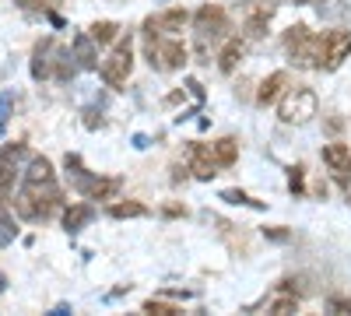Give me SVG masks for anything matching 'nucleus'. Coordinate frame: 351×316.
I'll use <instances>...</instances> for the list:
<instances>
[{"label":"nucleus","instance_id":"13","mask_svg":"<svg viewBox=\"0 0 351 316\" xmlns=\"http://www.w3.org/2000/svg\"><path fill=\"white\" fill-rule=\"evenodd\" d=\"M288 88V74L285 71H274L271 77H263L260 81V88H256V106H271L278 102V95Z\"/></svg>","mask_w":351,"mask_h":316},{"label":"nucleus","instance_id":"2","mask_svg":"<svg viewBox=\"0 0 351 316\" xmlns=\"http://www.w3.org/2000/svg\"><path fill=\"white\" fill-rule=\"evenodd\" d=\"M144 53H148V64L155 71H180L190 56L183 39H162V32H155L152 25H144Z\"/></svg>","mask_w":351,"mask_h":316},{"label":"nucleus","instance_id":"3","mask_svg":"<svg viewBox=\"0 0 351 316\" xmlns=\"http://www.w3.org/2000/svg\"><path fill=\"white\" fill-rule=\"evenodd\" d=\"M316 109H319L316 92L306 88V84H295V88L285 92V99H281V106H278V117H281V123L302 127V123H309V120L316 117Z\"/></svg>","mask_w":351,"mask_h":316},{"label":"nucleus","instance_id":"4","mask_svg":"<svg viewBox=\"0 0 351 316\" xmlns=\"http://www.w3.org/2000/svg\"><path fill=\"white\" fill-rule=\"evenodd\" d=\"M285 53L295 67H316L319 60V36L309 25H291L285 32Z\"/></svg>","mask_w":351,"mask_h":316},{"label":"nucleus","instance_id":"19","mask_svg":"<svg viewBox=\"0 0 351 316\" xmlns=\"http://www.w3.org/2000/svg\"><path fill=\"white\" fill-rule=\"evenodd\" d=\"M71 60H74L71 49H60V46L53 49V77L56 81H71L74 77V64Z\"/></svg>","mask_w":351,"mask_h":316},{"label":"nucleus","instance_id":"27","mask_svg":"<svg viewBox=\"0 0 351 316\" xmlns=\"http://www.w3.org/2000/svg\"><path fill=\"white\" fill-rule=\"evenodd\" d=\"M14 232H18V228L11 225V218H8L4 211H0V246H4V243H11V239H14Z\"/></svg>","mask_w":351,"mask_h":316},{"label":"nucleus","instance_id":"5","mask_svg":"<svg viewBox=\"0 0 351 316\" xmlns=\"http://www.w3.org/2000/svg\"><path fill=\"white\" fill-rule=\"evenodd\" d=\"M134 71V42H130V32L116 42V49L109 53V60H102V81L109 84V88H120V84H127Z\"/></svg>","mask_w":351,"mask_h":316},{"label":"nucleus","instance_id":"11","mask_svg":"<svg viewBox=\"0 0 351 316\" xmlns=\"http://www.w3.org/2000/svg\"><path fill=\"white\" fill-rule=\"evenodd\" d=\"M25 151V145H8L0 148V190L11 193L14 186V176H18V155Z\"/></svg>","mask_w":351,"mask_h":316},{"label":"nucleus","instance_id":"22","mask_svg":"<svg viewBox=\"0 0 351 316\" xmlns=\"http://www.w3.org/2000/svg\"><path fill=\"white\" fill-rule=\"evenodd\" d=\"M53 4H56V0H18L21 11H28V14H49L53 21H60V18L53 14Z\"/></svg>","mask_w":351,"mask_h":316},{"label":"nucleus","instance_id":"16","mask_svg":"<svg viewBox=\"0 0 351 316\" xmlns=\"http://www.w3.org/2000/svg\"><path fill=\"white\" fill-rule=\"evenodd\" d=\"M243 53H246V39L232 36V39L221 46V53H218V67H221L225 74H232V71H236V64L243 60Z\"/></svg>","mask_w":351,"mask_h":316},{"label":"nucleus","instance_id":"25","mask_svg":"<svg viewBox=\"0 0 351 316\" xmlns=\"http://www.w3.org/2000/svg\"><path fill=\"white\" fill-rule=\"evenodd\" d=\"M144 313H155V316H176V313H183L180 306H172V302H162V299H148L144 302Z\"/></svg>","mask_w":351,"mask_h":316},{"label":"nucleus","instance_id":"10","mask_svg":"<svg viewBox=\"0 0 351 316\" xmlns=\"http://www.w3.org/2000/svg\"><path fill=\"white\" fill-rule=\"evenodd\" d=\"M120 180L116 176H109V180H99V176H92V180H81L77 183V190L88 197V200H112L116 193H120Z\"/></svg>","mask_w":351,"mask_h":316},{"label":"nucleus","instance_id":"20","mask_svg":"<svg viewBox=\"0 0 351 316\" xmlns=\"http://www.w3.org/2000/svg\"><path fill=\"white\" fill-rule=\"evenodd\" d=\"M88 36L95 39V46H109L116 36H120V25L116 21H95L92 28H88Z\"/></svg>","mask_w":351,"mask_h":316},{"label":"nucleus","instance_id":"30","mask_svg":"<svg viewBox=\"0 0 351 316\" xmlns=\"http://www.w3.org/2000/svg\"><path fill=\"white\" fill-rule=\"evenodd\" d=\"M4 284H8V278H4V274H0V292H4Z\"/></svg>","mask_w":351,"mask_h":316},{"label":"nucleus","instance_id":"18","mask_svg":"<svg viewBox=\"0 0 351 316\" xmlns=\"http://www.w3.org/2000/svg\"><path fill=\"white\" fill-rule=\"evenodd\" d=\"M92 204H71L67 211H64V228L67 232H77V228H84L88 221H92Z\"/></svg>","mask_w":351,"mask_h":316},{"label":"nucleus","instance_id":"9","mask_svg":"<svg viewBox=\"0 0 351 316\" xmlns=\"http://www.w3.org/2000/svg\"><path fill=\"white\" fill-rule=\"evenodd\" d=\"M218 162H215V155H211V145H193L190 148V172L197 180H215L218 176Z\"/></svg>","mask_w":351,"mask_h":316},{"label":"nucleus","instance_id":"7","mask_svg":"<svg viewBox=\"0 0 351 316\" xmlns=\"http://www.w3.org/2000/svg\"><path fill=\"white\" fill-rule=\"evenodd\" d=\"M193 32L200 39V46H208L215 39H225L228 32V14L221 4H204L197 14H193Z\"/></svg>","mask_w":351,"mask_h":316},{"label":"nucleus","instance_id":"1","mask_svg":"<svg viewBox=\"0 0 351 316\" xmlns=\"http://www.w3.org/2000/svg\"><path fill=\"white\" fill-rule=\"evenodd\" d=\"M60 204H64V193L53 180H25V186L14 197V211L25 221H46L60 211Z\"/></svg>","mask_w":351,"mask_h":316},{"label":"nucleus","instance_id":"12","mask_svg":"<svg viewBox=\"0 0 351 316\" xmlns=\"http://www.w3.org/2000/svg\"><path fill=\"white\" fill-rule=\"evenodd\" d=\"M190 21V14L183 11V8H172V11H165V14H152L148 21H144V25H152L155 28V32H183V25Z\"/></svg>","mask_w":351,"mask_h":316},{"label":"nucleus","instance_id":"28","mask_svg":"<svg viewBox=\"0 0 351 316\" xmlns=\"http://www.w3.org/2000/svg\"><path fill=\"white\" fill-rule=\"evenodd\" d=\"M330 309L334 313H351V299H341L337 295V299H330Z\"/></svg>","mask_w":351,"mask_h":316},{"label":"nucleus","instance_id":"14","mask_svg":"<svg viewBox=\"0 0 351 316\" xmlns=\"http://www.w3.org/2000/svg\"><path fill=\"white\" fill-rule=\"evenodd\" d=\"M53 49H56L53 39H43V42L36 46V56H32V77H36V81L53 77Z\"/></svg>","mask_w":351,"mask_h":316},{"label":"nucleus","instance_id":"15","mask_svg":"<svg viewBox=\"0 0 351 316\" xmlns=\"http://www.w3.org/2000/svg\"><path fill=\"white\" fill-rule=\"evenodd\" d=\"M71 53H74V60H77L84 71H95V67H99V56H95V39H92V36H74Z\"/></svg>","mask_w":351,"mask_h":316},{"label":"nucleus","instance_id":"26","mask_svg":"<svg viewBox=\"0 0 351 316\" xmlns=\"http://www.w3.org/2000/svg\"><path fill=\"white\" fill-rule=\"evenodd\" d=\"M221 197L228 200V204H246V208H263L260 200H253V197H250V193H243V190H225Z\"/></svg>","mask_w":351,"mask_h":316},{"label":"nucleus","instance_id":"21","mask_svg":"<svg viewBox=\"0 0 351 316\" xmlns=\"http://www.w3.org/2000/svg\"><path fill=\"white\" fill-rule=\"evenodd\" d=\"M112 218H144L148 215V208L141 204V200H116V204L109 208Z\"/></svg>","mask_w":351,"mask_h":316},{"label":"nucleus","instance_id":"29","mask_svg":"<svg viewBox=\"0 0 351 316\" xmlns=\"http://www.w3.org/2000/svg\"><path fill=\"white\" fill-rule=\"evenodd\" d=\"M291 190H302V165L291 169Z\"/></svg>","mask_w":351,"mask_h":316},{"label":"nucleus","instance_id":"6","mask_svg":"<svg viewBox=\"0 0 351 316\" xmlns=\"http://www.w3.org/2000/svg\"><path fill=\"white\" fill-rule=\"evenodd\" d=\"M348 56H351V32H348V28H330L327 36H319L316 71H337Z\"/></svg>","mask_w":351,"mask_h":316},{"label":"nucleus","instance_id":"24","mask_svg":"<svg viewBox=\"0 0 351 316\" xmlns=\"http://www.w3.org/2000/svg\"><path fill=\"white\" fill-rule=\"evenodd\" d=\"M274 316H288V313H299V299L295 295H281V299H274L271 306H267Z\"/></svg>","mask_w":351,"mask_h":316},{"label":"nucleus","instance_id":"8","mask_svg":"<svg viewBox=\"0 0 351 316\" xmlns=\"http://www.w3.org/2000/svg\"><path fill=\"white\" fill-rule=\"evenodd\" d=\"M319 155H324V165L334 172L341 183L351 180V148H348V145L334 141V145H324V151H319Z\"/></svg>","mask_w":351,"mask_h":316},{"label":"nucleus","instance_id":"23","mask_svg":"<svg viewBox=\"0 0 351 316\" xmlns=\"http://www.w3.org/2000/svg\"><path fill=\"white\" fill-rule=\"evenodd\" d=\"M25 176L28 180H53V162L49 158H32V165H28Z\"/></svg>","mask_w":351,"mask_h":316},{"label":"nucleus","instance_id":"17","mask_svg":"<svg viewBox=\"0 0 351 316\" xmlns=\"http://www.w3.org/2000/svg\"><path fill=\"white\" fill-rule=\"evenodd\" d=\"M211 155H215V162H218L221 169L236 165V158H239V141H236V137H218L215 145H211Z\"/></svg>","mask_w":351,"mask_h":316}]
</instances>
